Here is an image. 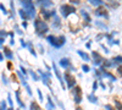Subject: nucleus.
Listing matches in <instances>:
<instances>
[{
	"label": "nucleus",
	"mask_w": 122,
	"mask_h": 110,
	"mask_svg": "<svg viewBox=\"0 0 122 110\" xmlns=\"http://www.w3.org/2000/svg\"><path fill=\"white\" fill-rule=\"evenodd\" d=\"M20 43H21L22 48H26V43H25V41H23V39H20Z\"/></svg>",
	"instance_id": "e433bc0d"
},
{
	"label": "nucleus",
	"mask_w": 122,
	"mask_h": 110,
	"mask_svg": "<svg viewBox=\"0 0 122 110\" xmlns=\"http://www.w3.org/2000/svg\"><path fill=\"white\" fill-rule=\"evenodd\" d=\"M38 4H40L43 7H48L50 5H53V3L50 0H38Z\"/></svg>",
	"instance_id": "6ab92c4d"
},
{
	"label": "nucleus",
	"mask_w": 122,
	"mask_h": 110,
	"mask_svg": "<svg viewBox=\"0 0 122 110\" xmlns=\"http://www.w3.org/2000/svg\"><path fill=\"white\" fill-rule=\"evenodd\" d=\"M95 25H97V26H99V27H101V28H106V26H105L104 23H101V22H98V21L95 22Z\"/></svg>",
	"instance_id": "f704fd0d"
},
{
	"label": "nucleus",
	"mask_w": 122,
	"mask_h": 110,
	"mask_svg": "<svg viewBox=\"0 0 122 110\" xmlns=\"http://www.w3.org/2000/svg\"><path fill=\"white\" fill-rule=\"evenodd\" d=\"M3 49H4V53H3V54H4V56H5L6 59H9L10 61H11V60L14 59V53L11 52V49H10L9 47H4Z\"/></svg>",
	"instance_id": "6e6552de"
},
{
	"label": "nucleus",
	"mask_w": 122,
	"mask_h": 110,
	"mask_svg": "<svg viewBox=\"0 0 122 110\" xmlns=\"http://www.w3.org/2000/svg\"><path fill=\"white\" fill-rule=\"evenodd\" d=\"M0 110H1V109H0Z\"/></svg>",
	"instance_id": "c03bdc74"
},
{
	"label": "nucleus",
	"mask_w": 122,
	"mask_h": 110,
	"mask_svg": "<svg viewBox=\"0 0 122 110\" xmlns=\"http://www.w3.org/2000/svg\"><path fill=\"white\" fill-rule=\"evenodd\" d=\"M76 110H82V109H81L79 106H77V108H76Z\"/></svg>",
	"instance_id": "79ce46f5"
},
{
	"label": "nucleus",
	"mask_w": 122,
	"mask_h": 110,
	"mask_svg": "<svg viewBox=\"0 0 122 110\" xmlns=\"http://www.w3.org/2000/svg\"><path fill=\"white\" fill-rule=\"evenodd\" d=\"M53 70H54V72H55V75H56L57 79H59V81H60L61 86H64V77L61 76V73H60V71H59V68H57L56 64H53Z\"/></svg>",
	"instance_id": "1a4fd4ad"
},
{
	"label": "nucleus",
	"mask_w": 122,
	"mask_h": 110,
	"mask_svg": "<svg viewBox=\"0 0 122 110\" xmlns=\"http://www.w3.org/2000/svg\"><path fill=\"white\" fill-rule=\"evenodd\" d=\"M38 50H39L40 54H44V48H43L42 44H39V45H38Z\"/></svg>",
	"instance_id": "473e14b6"
},
{
	"label": "nucleus",
	"mask_w": 122,
	"mask_h": 110,
	"mask_svg": "<svg viewBox=\"0 0 122 110\" xmlns=\"http://www.w3.org/2000/svg\"><path fill=\"white\" fill-rule=\"evenodd\" d=\"M0 109H1V110H6L7 109V102L3 100L1 103H0Z\"/></svg>",
	"instance_id": "a878e982"
},
{
	"label": "nucleus",
	"mask_w": 122,
	"mask_h": 110,
	"mask_svg": "<svg viewBox=\"0 0 122 110\" xmlns=\"http://www.w3.org/2000/svg\"><path fill=\"white\" fill-rule=\"evenodd\" d=\"M75 11H76V9L73 6H70V5H64L61 7V14L64 15V17H67L70 14H72Z\"/></svg>",
	"instance_id": "423d86ee"
},
{
	"label": "nucleus",
	"mask_w": 122,
	"mask_h": 110,
	"mask_svg": "<svg viewBox=\"0 0 122 110\" xmlns=\"http://www.w3.org/2000/svg\"><path fill=\"white\" fill-rule=\"evenodd\" d=\"M59 65H60V67H62V68H70L71 61H70L68 58H61L59 60Z\"/></svg>",
	"instance_id": "0eeeda50"
},
{
	"label": "nucleus",
	"mask_w": 122,
	"mask_h": 110,
	"mask_svg": "<svg viewBox=\"0 0 122 110\" xmlns=\"http://www.w3.org/2000/svg\"><path fill=\"white\" fill-rule=\"evenodd\" d=\"M20 72H21V73H23L25 76H27V73H28V71H27V70H26V68H25L22 65L20 66Z\"/></svg>",
	"instance_id": "bb28decb"
},
{
	"label": "nucleus",
	"mask_w": 122,
	"mask_h": 110,
	"mask_svg": "<svg viewBox=\"0 0 122 110\" xmlns=\"http://www.w3.org/2000/svg\"><path fill=\"white\" fill-rule=\"evenodd\" d=\"M27 48H28V50H29V53L32 54L33 56H37V53H36V50H34V48H33V44L30 43V42H29V43L27 44Z\"/></svg>",
	"instance_id": "aec40b11"
},
{
	"label": "nucleus",
	"mask_w": 122,
	"mask_h": 110,
	"mask_svg": "<svg viewBox=\"0 0 122 110\" xmlns=\"http://www.w3.org/2000/svg\"><path fill=\"white\" fill-rule=\"evenodd\" d=\"M1 79H3V83H4V84H7V83H9V79H7V77H6L4 73H3V76H1Z\"/></svg>",
	"instance_id": "c85d7f7f"
},
{
	"label": "nucleus",
	"mask_w": 122,
	"mask_h": 110,
	"mask_svg": "<svg viewBox=\"0 0 122 110\" xmlns=\"http://www.w3.org/2000/svg\"><path fill=\"white\" fill-rule=\"evenodd\" d=\"M90 60H93V63H94V65L95 66H101V64H103V61H104V58L101 56L98 52H92V55H90Z\"/></svg>",
	"instance_id": "39448f33"
},
{
	"label": "nucleus",
	"mask_w": 122,
	"mask_h": 110,
	"mask_svg": "<svg viewBox=\"0 0 122 110\" xmlns=\"http://www.w3.org/2000/svg\"><path fill=\"white\" fill-rule=\"evenodd\" d=\"M88 1H89L90 4L95 5V6H98V5H101V4H103V1H101V0H88Z\"/></svg>",
	"instance_id": "5701e85b"
},
{
	"label": "nucleus",
	"mask_w": 122,
	"mask_h": 110,
	"mask_svg": "<svg viewBox=\"0 0 122 110\" xmlns=\"http://www.w3.org/2000/svg\"><path fill=\"white\" fill-rule=\"evenodd\" d=\"M104 106H105V109H106V110H116L112 105H110V104H106V105H104Z\"/></svg>",
	"instance_id": "2f4dec72"
},
{
	"label": "nucleus",
	"mask_w": 122,
	"mask_h": 110,
	"mask_svg": "<svg viewBox=\"0 0 122 110\" xmlns=\"http://www.w3.org/2000/svg\"><path fill=\"white\" fill-rule=\"evenodd\" d=\"M98 84H99L98 81H94V82H93V92H95L97 89H98Z\"/></svg>",
	"instance_id": "72a5a7b5"
},
{
	"label": "nucleus",
	"mask_w": 122,
	"mask_h": 110,
	"mask_svg": "<svg viewBox=\"0 0 122 110\" xmlns=\"http://www.w3.org/2000/svg\"><path fill=\"white\" fill-rule=\"evenodd\" d=\"M111 61H112L116 66L118 65H122V56L121 55H117V56H114L112 59H111Z\"/></svg>",
	"instance_id": "dca6fc26"
},
{
	"label": "nucleus",
	"mask_w": 122,
	"mask_h": 110,
	"mask_svg": "<svg viewBox=\"0 0 122 110\" xmlns=\"http://www.w3.org/2000/svg\"><path fill=\"white\" fill-rule=\"evenodd\" d=\"M90 45H92V43H90V42H88V43L86 44V48H88V49H90Z\"/></svg>",
	"instance_id": "58836bf2"
},
{
	"label": "nucleus",
	"mask_w": 122,
	"mask_h": 110,
	"mask_svg": "<svg viewBox=\"0 0 122 110\" xmlns=\"http://www.w3.org/2000/svg\"><path fill=\"white\" fill-rule=\"evenodd\" d=\"M46 41L50 45H53L55 49H61L65 43H66V38L64 36H60V37H55V36H51V34H49L46 37Z\"/></svg>",
	"instance_id": "f257e3e1"
},
{
	"label": "nucleus",
	"mask_w": 122,
	"mask_h": 110,
	"mask_svg": "<svg viewBox=\"0 0 122 110\" xmlns=\"http://www.w3.org/2000/svg\"><path fill=\"white\" fill-rule=\"evenodd\" d=\"M4 58H5V56H4V54H3V53H0V61H3Z\"/></svg>",
	"instance_id": "4c0bfd02"
},
{
	"label": "nucleus",
	"mask_w": 122,
	"mask_h": 110,
	"mask_svg": "<svg viewBox=\"0 0 122 110\" xmlns=\"http://www.w3.org/2000/svg\"><path fill=\"white\" fill-rule=\"evenodd\" d=\"M37 93H38V98H39V102H42V100H43V94H42V91H40L39 88L37 89Z\"/></svg>",
	"instance_id": "cd10ccee"
},
{
	"label": "nucleus",
	"mask_w": 122,
	"mask_h": 110,
	"mask_svg": "<svg viewBox=\"0 0 122 110\" xmlns=\"http://www.w3.org/2000/svg\"><path fill=\"white\" fill-rule=\"evenodd\" d=\"M7 103H9V106H10V108H14V102H12V99H11V95H10V93L7 94Z\"/></svg>",
	"instance_id": "393cba45"
},
{
	"label": "nucleus",
	"mask_w": 122,
	"mask_h": 110,
	"mask_svg": "<svg viewBox=\"0 0 122 110\" xmlns=\"http://www.w3.org/2000/svg\"><path fill=\"white\" fill-rule=\"evenodd\" d=\"M26 11L28 12V15L30 16V17H34V15H36V10L33 9V6L32 5H26Z\"/></svg>",
	"instance_id": "f3484780"
},
{
	"label": "nucleus",
	"mask_w": 122,
	"mask_h": 110,
	"mask_svg": "<svg viewBox=\"0 0 122 110\" xmlns=\"http://www.w3.org/2000/svg\"><path fill=\"white\" fill-rule=\"evenodd\" d=\"M15 95H16V100H17V103H18L20 108H21V109H25V108H26V105H25V103L22 102V99H21V93H20L18 89L15 92Z\"/></svg>",
	"instance_id": "9b49d317"
},
{
	"label": "nucleus",
	"mask_w": 122,
	"mask_h": 110,
	"mask_svg": "<svg viewBox=\"0 0 122 110\" xmlns=\"http://www.w3.org/2000/svg\"><path fill=\"white\" fill-rule=\"evenodd\" d=\"M82 71H83V72H89V71H90V67H89L88 64H83V65H82Z\"/></svg>",
	"instance_id": "b1692460"
},
{
	"label": "nucleus",
	"mask_w": 122,
	"mask_h": 110,
	"mask_svg": "<svg viewBox=\"0 0 122 110\" xmlns=\"http://www.w3.org/2000/svg\"><path fill=\"white\" fill-rule=\"evenodd\" d=\"M6 110H15V109H14V108H7Z\"/></svg>",
	"instance_id": "a19ab883"
},
{
	"label": "nucleus",
	"mask_w": 122,
	"mask_h": 110,
	"mask_svg": "<svg viewBox=\"0 0 122 110\" xmlns=\"http://www.w3.org/2000/svg\"><path fill=\"white\" fill-rule=\"evenodd\" d=\"M115 109L116 110H122V102L118 99H115Z\"/></svg>",
	"instance_id": "4be33fe9"
},
{
	"label": "nucleus",
	"mask_w": 122,
	"mask_h": 110,
	"mask_svg": "<svg viewBox=\"0 0 122 110\" xmlns=\"http://www.w3.org/2000/svg\"><path fill=\"white\" fill-rule=\"evenodd\" d=\"M116 68H117V73H118V75L122 77V65H118Z\"/></svg>",
	"instance_id": "7c9ffc66"
},
{
	"label": "nucleus",
	"mask_w": 122,
	"mask_h": 110,
	"mask_svg": "<svg viewBox=\"0 0 122 110\" xmlns=\"http://www.w3.org/2000/svg\"><path fill=\"white\" fill-rule=\"evenodd\" d=\"M4 42H5V38H0V49H3V48H4V47H3Z\"/></svg>",
	"instance_id": "c9c22d12"
},
{
	"label": "nucleus",
	"mask_w": 122,
	"mask_h": 110,
	"mask_svg": "<svg viewBox=\"0 0 122 110\" xmlns=\"http://www.w3.org/2000/svg\"><path fill=\"white\" fill-rule=\"evenodd\" d=\"M55 109H56V106L53 102L51 97L48 95V98H46V110H55Z\"/></svg>",
	"instance_id": "9d476101"
},
{
	"label": "nucleus",
	"mask_w": 122,
	"mask_h": 110,
	"mask_svg": "<svg viewBox=\"0 0 122 110\" xmlns=\"http://www.w3.org/2000/svg\"><path fill=\"white\" fill-rule=\"evenodd\" d=\"M71 94H72L73 97V102L76 105L81 104V102H82V99H83V91H82V88H81L79 86H75L72 88V92H71Z\"/></svg>",
	"instance_id": "7ed1b4c3"
},
{
	"label": "nucleus",
	"mask_w": 122,
	"mask_h": 110,
	"mask_svg": "<svg viewBox=\"0 0 122 110\" xmlns=\"http://www.w3.org/2000/svg\"><path fill=\"white\" fill-rule=\"evenodd\" d=\"M77 54L82 58V60H84V61H87V63L90 61V55H89L88 53H86V52H83V50H77Z\"/></svg>",
	"instance_id": "ddd939ff"
},
{
	"label": "nucleus",
	"mask_w": 122,
	"mask_h": 110,
	"mask_svg": "<svg viewBox=\"0 0 122 110\" xmlns=\"http://www.w3.org/2000/svg\"><path fill=\"white\" fill-rule=\"evenodd\" d=\"M71 1H75V3H78V0H71Z\"/></svg>",
	"instance_id": "37998d69"
},
{
	"label": "nucleus",
	"mask_w": 122,
	"mask_h": 110,
	"mask_svg": "<svg viewBox=\"0 0 122 110\" xmlns=\"http://www.w3.org/2000/svg\"><path fill=\"white\" fill-rule=\"evenodd\" d=\"M87 99H88V102H90L92 104H98V102H99L98 97H97L94 93H90V94H88Z\"/></svg>",
	"instance_id": "4468645a"
},
{
	"label": "nucleus",
	"mask_w": 122,
	"mask_h": 110,
	"mask_svg": "<svg viewBox=\"0 0 122 110\" xmlns=\"http://www.w3.org/2000/svg\"><path fill=\"white\" fill-rule=\"evenodd\" d=\"M64 81L66 82V87H67L68 89H72L75 86H77V79H76V77H73L68 71H66V72L64 73Z\"/></svg>",
	"instance_id": "20e7f679"
},
{
	"label": "nucleus",
	"mask_w": 122,
	"mask_h": 110,
	"mask_svg": "<svg viewBox=\"0 0 122 110\" xmlns=\"http://www.w3.org/2000/svg\"><path fill=\"white\" fill-rule=\"evenodd\" d=\"M6 67H7V70H10V71H11V70H14V65H12V63H11V61H9L7 65H6Z\"/></svg>",
	"instance_id": "c756f323"
},
{
	"label": "nucleus",
	"mask_w": 122,
	"mask_h": 110,
	"mask_svg": "<svg viewBox=\"0 0 122 110\" xmlns=\"http://www.w3.org/2000/svg\"><path fill=\"white\" fill-rule=\"evenodd\" d=\"M95 15H97V16H103V17H107V16H109V14H107V11H106L105 7H99V9H97V10H95Z\"/></svg>",
	"instance_id": "f8f14e48"
},
{
	"label": "nucleus",
	"mask_w": 122,
	"mask_h": 110,
	"mask_svg": "<svg viewBox=\"0 0 122 110\" xmlns=\"http://www.w3.org/2000/svg\"><path fill=\"white\" fill-rule=\"evenodd\" d=\"M81 15L83 16V18L86 20V21H88V22H90V16L86 12V10H81Z\"/></svg>",
	"instance_id": "412c9836"
},
{
	"label": "nucleus",
	"mask_w": 122,
	"mask_h": 110,
	"mask_svg": "<svg viewBox=\"0 0 122 110\" xmlns=\"http://www.w3.org/2000/svg\"><path fill=\"white\" fill-rule=\"evenodd\" d=\"M29 110H43V109L40 108V105L36 100H33V102H30V104H29Z\"/></svg>",
	"instance_id": "2eb2a0df"
},
{
	"label": "nucleus",
	"mask_w": 122,
	"mask_h": 110,
	"mask_svg": "<svg viewBox=\"0 0 122 110\" xmlns=\"http://www.w3.org/2000/svg\"><path fill=\"white\" fill-rule=\"evenodd\" d=\"M28 73L30 75V77H32V78L34 79V81H39V79H40L39 75H38V73H37L36 71H33L32 68H29V70H28Z\"/></svg>",
	"instance_id": "a211bd4d"
},
{
	"label": "nucleus",
	"mask_w": 122,
	"mask_h": 110,
	"mask_svg": "<svg viewBox=\"0 0 122 110\" xmlns=\"http://www.w3.org/2000/svg\"><path fill=\"white\" fill-rule=\"evenodd\" d=\"M34 27H36V32L39 37L45 36L49 31V26L46 25V22L43 21V20H37L34 22Z\"/></svg>",
	"instance_id": "f03ea898"
},
{
	"label": "nucleus",
	"mask_w": 122,
	"mask_h": 110,
	"mask_svg": "<svg viewBox=\"0 0 122 110\" xmlns=\"http://www.w3.org/2000/svg\"><path fill=\"white\" fill-rule=\"evenodd\" d=\"M10 44H11V45H14V44H15V42H14V39H11V41H10Z\"/></svg>",
	"instance_id": "ea45409f"
}]
</instances>
